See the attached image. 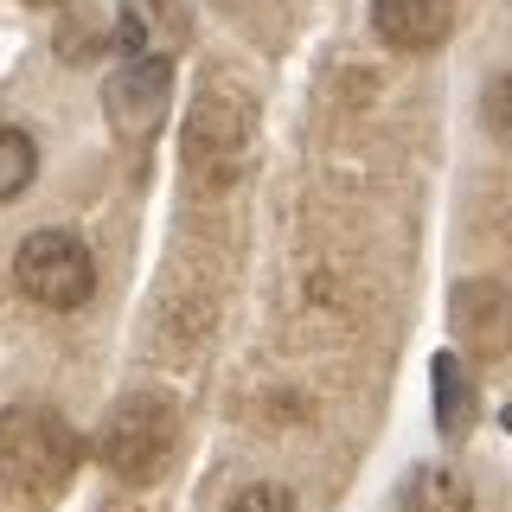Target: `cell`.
I'll return each mask as SVG.
<instances>
[{
	"mask_svg": "<svg viewBox=\"0 0 512 512\" xmlns=\"http://www.w3.org/2000/svg\"><path fill=\"white\" fill-rule=\"evenodd\" d=\"M77 461H84L77 429L58 410L20 404V410L0 416V487L7 493H20V500H58L71 487Z\"/></svg>",
	"mask_w": 512,
	"mask_h": 512,
	"instance_id": "6da1fadb",
	"label": "cell"
},
{
	"mask_svg": "<svg viewBox=\"0 0 512 512\" xmlns=\"http://www.w3.org/2000/svg\"><path fill=\"white\" fill-rule=\"evenodd\" d=\"M173 448H180V416L154 391L122 397V404L103 416V429H96V461L116 480H128V487H148V480L167 474Z\"/></svg>",
	"mask_w": 512,
	"mask_h": 512,
	"instance_id": "7a4b0ae2",
	"label": "cell"
},
{
	"mask_svg": "<svg viewBox=\"0 0 512 512\" xmlns=\"http://www.w3.org/2000/svg\"><path fill=\"white\" fill-rule=\"evenodd\" d=\"M13 282L26 288L39 308H84L96 295V256L84 250V237L71 231H32L20 250H13Z\"/></svg>",
	"mask_w": 512,
	"mask_h": 512,
	"instance_id": "3957f363",
	"label": "cell"
},
{
	"mask_svg": "<svg viewBox=\"0 0 512 512\" xmlns=\"http://www.w3.org/2000/svg\"><path fill=\"white\" fill-rule=\"evenodd\" d=\"M167 58L160 52H135L122 64L116 77H109V90H103V109H109V128L128 141H148L154 128H160V109H167Z\"/></svg>",
	"mask_w": 512,
	"mask_h": 512,
	"instance_id": "277c9868",
	"label": "cell"
},
{
	"mask_svg": "<svg viewBox=\"0 0 512 512\" xmlns=\"http://www.w3.org/2000/svg\"><path fill=\"white\" fill-rule=\"evenodd\" d=\"M244 148H250V103L237 90H205L199 109H192V128H186L192 167H205L212 154H224V167H237Z\"/></svg>",
	"mask_w": 512,
	"mask_h": 512,
	"instance_id": "5b68a950",
	"label": "cell"
},
{
	"mask_svg": "<svg viewBox=\"0 0 512 512\" xmlns=\"http://www.w3.org/2000/svg\"><path fill=\"white\" fill-rule=\"evenodd\" d=\"M455 7L448 0H372V26L391 52H436L448 39Z\"/></svg>",
	"mask_w": 512,
	"mask_h": 512,
	"instance_id": "8992f818",
	"label": "cell"
},
{
	"mask_svg": "<svg viewBox=\"0 0 512 512\" xmlns=\"http://www.w3.org/2000/svg\"><path fill=\"white\" fill-rule=\"evenodd\" d=\"M404 512H474V493L455 468L429 461V468H416L404 480Z\"/></svg>",
	"mask_w": 512,
	"mask_h": 512,
	"instance_id": "52a82bcc",
	"label": "cell"
},
{
	"mask_svg": "<svg viewBox=\"0 0 512 512\" xmlns=\"http://www.w3.org/2000/svg\"><path fill=\"white\" fill-rule=\"evenodd\" d=\"M436 423H442V436L468 429V378H461L455 352H436Z\"/></svg>",
	"mask_w": 512,
	"mask_h": 512,
	"instance_id": "ba28073f",
	"label": "cell"
},
{
	"mask_svg": "<svg viewBox=\"0 0 512 512\" xmlns=\"http://www.w3.org/2000/svg\"><path fill=\"white\" fill-rule=\"evenodd\" d=\"M39 173V148H32L26 128H7L0 122V199H20Z\"/></svg>",
	"mask_w": 512,
	"mask_h": 512,
	"instance_id": "9c48e42d",
	"label": "cell"
},
{
	"mask_svg": "<svg viewBox=\"0 0 512 512\" xmlns=\"http://www.w3.org/2000/svg\"><path fill=\"white\" fill-rule=\"evenodd\" d=\"M231 512H295V493L276 487V480H256V487H244L231 500Z\"/></svg>",
	"mask_w": 512,
	"mask_h": 512,
	"instance_id": "30bf717a",
	"label": "cell"
},
{
	"mask_svg": "<svg viewBox=\"0 0 512 512\" xmlns=\"http://www.w3.org/2000/svg\"><path fill=\"white\" fill-rule=\"evenodd\" d=\"M487 128L512 148V71L493 77V90H487Z\"/></svg>",
	"mask_w": 512,
	"mask_h": 512,
	"instance_id": "8fae6325",
	"label": "cell"
},
{
	"mask_svg": "<svg viewBox=\"0 0 512 512\" xmlns=\"http://www.w3.org/2000/svg\"><path fill=\"white\" fill-rule=\"evenodd\" d=\"M32 7H58V0H32Z\"/></svg>",
	"mask_w": 512,
	"mask_h": 512,
	"instance_id": "7c38bea8",
	"label": "cell"
}]
</instances>
